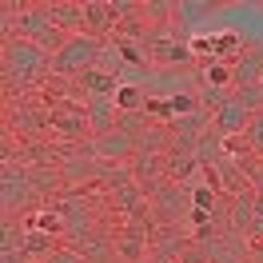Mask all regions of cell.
<instances>
[{
  "instance_id": "30",
  "label": "cell",
  "mask_w": 263,
  "mask_h": 263,
  "mask_svg": "<svg viewBox=\"0 0 263 263\" xmlns=\"http://www.w3.org/2000/svg\"><path fill=\"white\" fill-rule=\"evenodd\" d=\"M235 44H239V36H235V32H223V36H215V52H219V56H228V52L235 48Z\"/></svg>"
},
{
  "instance_id": "4",
  "label": "cell",
  "mask_w": 263,
  "mask_h": 263,
  "mask_svg": "<svg viewBox=\"0 0 263 263\" xmlns=\"http://www.w3.org/2000/svg\"><path fill=\"white\" fill-rule=\"evenodd\" d=\"M100 52H104V40L92 32H76V36H68V44L56 56H52V72L56 76H80V72H88V68H96L100 64Z\"/></svg>"
},
{
  "instance_id": "20",
  "label": "cell",
  "mask_w": 263,
  "mask_h": 263,
  "mask_svg": "<svg viewBox=\"0 0 263 263\" xmlns=\"http://www.w3.org/2000/svg\"><path fill=\"white\" fill-rule=\"evenodd\" d=\"M24 251L40 263V259H48V255H56V251H60V239H56V235H48V231H28Z\"/></svg>"
},
{
  "instance_id": "13",
  "label": "cell",
  "mask_w": 263,
  "mask_h": 263,
  "mask_svg": "<svg viewBox=\"0 0 263 263\" xmlns=\"http://www.w3.org/2000/svg\"><path fill=\"white\" fill-rule=\"evenodd\" d=\"M120 84H124V80L112 76V72H104V68H88V72L76 76V88H80L84 96H116Z\"/></svg>"
},
{
  "instance_id": "2",
  "label": "cell",
  "mask_w": 263,
  "mask_h": 263,
  "mask_svg": "<svg viewBox=\"0 0 263 263\" xmlns=\"http://www.w3.org/2000/svg\"><path fill=\"white\" fill-rule=\"evenodd\" d=\"M8 36H20V40H28V44H36V48H44L48 56H56V52L68 44V36L56 28V20L48 16V4H32V8H20V20H12V28L4 32V40Z\"/></svg>"
},
{
  "instance_id": "32",
  "label": "cell",
  "mask_w": 263,
  "mask_h": 263,
  "mask_svg": "<svg viewBox=\"0 0 263 263\" xmlns=\"http://www.w3.org/2000/svg\"><path fill=\"white\" fill-rule=\"evenodd\" d=\"M251 263H263V243H251Z\"/></svg>"
},
{
  "instance_id": "12",
  "label": "cell",
  "mask_w": 263,
  "mask_h": 263,
  "mask_svg": "<svg viewBox=\"0 0 263 263\" xmlns=\"http://www.w3.org/2000/svg\"><path fill=\"white\" fill-rule=\"evenodd\" d=\"M251 219H255V192H251V183H247L243 192L228 196V228L247 235V231H251Z\"/></svg>"
},
{
  "instance_id": "25",
  "label": "cell",
  "mask_w": 263,
  "mask_h": 263,
  "mask_svg": "<svg viewBox=\"0 0 263 263\" xmlns=\"http://www.w3.org/2000/svg\"><path fill=\"white\" fill-rule=\"evenodd\" d=\"M172 12H176V4H172V0H144V20L156 24V28H164Z\"/></svg>"
},
{
  "instance_id": "22",
  "label": "cell",
  "mask_w": 263,
  "mask_h": 263,
  "mask_svg": "<svg viewBox=\"0 0 263 263\" xmlns=\"http://www.w3.org/2000/svg\"><path fill=\"white\" fill-rule=\"evenodd\" d=\"M24 239H28L24 219H4V231H0V251H24Z\"/></svg>"
},
{
  "instance_id": "24",
  "label": "cell",
  "mask_w": 263,
  "mask_h": 263,
  "mask_svg": "<svg viewBox=\"0 0 263 263\" xmlns=\"http://www.w3.org/2000/svg\"><path fill=\"white\" fill-rule=\"evenodd\" d=\"M231 96L239 100V108L243 112H263V84H251V88H231Z\"/></svg>"
},
{
  "instance_id": "7",
  "label": "cell",
  "mask_w": 263,
  "mask_h": 263,
  "mask_svg": "<svg viewBox=\"0 0 263 263\" xmlns=\"http://www.w3.org/2000/svg\"><path fill=\"white\" fill-rule=\"evenodd\" d=\"M92 156H96L100 164H128V160H136V140H132L128 132L112 128L108 136L92 140Z\"/></svg>"
},
{
  "instance_id": "17",
  "label": "cell",
  "mask_w": 263,
  "mask_h": 263,
  "mask_svg": "<svg viewBox=\"0 0 263 263\" xmlns=\"http://www.w3.org/2000/svg\"><path fill=\"white\" fill-rule=\"evenodd\" d=\"M199 167L196 152H167V180L192 187V172Z\"/></svg>"
},
{
  "instance_id": "11",
  "label": "cell",
  "mask_w": 263,
  "mask_h": 263,
  "mask_svg": "<svg viewBox=\"0 0 263 263\" xmlns=\"http://www.w3.org/2000/svg\"><path fill=\"white\" fill-rule=\"evenodd\" d=\"M251 84H263V48L239 52L231 64V88H251Z\"/></svg>"
},
{
  "instance_id": "14",
  "label": "cell",
  "mask_w": 263,
  "mask_h": 263,
  "mask_svg": "<svg viewBox=\"0 0 263 263\" xmlns=\"http://www.w3.org/2000/svg\"><path fill=\"white\" fill-rule=\"evenodd\" d=\"M108 28H116L112 0H84V32H92V36H104Z\"/></svg>"
},
{
  "instance_id": "9",
  "label": "cell",
  "mask_w": 263,
  "mask_h": 263,
  "mask_svg": "<svg viewBox=\"0 0 263 263\" xmlns=\"http://www.w3.org/2000/svg\"><path fill=\"white\" fill-rule=\"evenodd\" d=\"M84 108H88V132L92 136H108L120 120L116 96H84Z\"/></svg>"
},
{
  "instance_id": "26",
  "label": "cell",
  "mask_w": 263,
  "mask_h": 263,
  "mask_svg": "<svg viewBox=\"0 0 263 263\" xmlns=\"http://www.w3.org/2000/svg\"><path fill=\"white\" fill-rule=\"evenodd\" d=\"M243 140H247V148H251V156H259V160H263V112L251 116V124H247V132H243Z\"/></svg>"
},
{
  "instance_id": "29",
  "label": "cell",
  "mask_w": 263,
  "mask_h": 263,
  "mask_svg": "<svg viewBox=\"0 0 263 263\" xmlns=\"http://www.w3.org/2000/svg\"><path fill=\"white\" fill-rule=\"evenodd\" d=\"M247 183H251V192H255V196H263V160L259 164H247Z\"/></svg>"
},
{
  "instance_id": "5",
  "label": "cell",
  "mask_w": 263,
  "mask_h": 263,
  "mask_svg": "<svg viewBox=\"0 0 263 263\" xmlns=\"http://www.w3.org/2000/svg\"><path fill=\"white\" fill-rule=\"evenodd\" d=\"M20 128V136H28V140H36V136H44V132H52L48 124V104H32V100L24 96H8V132Z\"/></svg>"
},
{
  "instance_id": "6",
  "label": "cell",
  "mask_w": 263,
  "mask_h": 263,
  "mask_svg": "<svg viewBox=\"0 0 263 263\" xmlns=\"http://www.w3.org/2000/svg\"><path fill=\"white\" fill-rule=\"evenodd\" d=\"M156 212H160V219H167V223H180V219H187L192 215V187H183V183H172L167 180L160 192H156Z\"/></svg>"
},
{
  "instance_id": "16",
  "label": "cell",
  "mask_w": 263,
  "mask_h": 263,
  "mask_svg": "<svg viewBox=\"0 0 263 263\" xmlns=\"http://www.w3.org/2000/svg\"><path fill=\"white\" fill-rule=\"evenodd\" d=\"M116 255H120V259H128V263H140L144 255H148V235H144L140 228L116 235Z\"/></svg>"
},
{
  "instance_id": "23",
  "label": "cell",
  "mask_w": 263,
  "mask_h": 263,
  "mask_svg": "<svg viewBox=\"0 0 263 263\" xmlns=\"http://www.w3.org/2000/svg\"><path fill=\"white\" fill-rule=\"evenodd\" d=\"M116 128H120V132H128L132 140H140V136L152 128V120H148V112H120Z\"/></svg>"
},
{
  "instance_id": "27",
  "label": "cell",
  "mask_w": 263,
  "mask_h": 263,
  "mask_svg": "<svg viewBox=\"0 0 263 263\" xmlns=\"http://www.w3.org/2000/svg\"><path fill=\"white\" fill-rule=\"evenodd\" d=\"M203 84H208V88H231V68L212 60V64L203 68Z\"/></svg>"
},
{
  "instance_id": "1",
  "label": "cell",
  "mask_w": 263,
  "mask_h": 263,
  "mask_svg": "<svg viewBox=\"0 0 263 263\" xmlns=\"http://www.w3.org/2000/svg\"><path fill=\"white\" fill-rule=\"evenodd\" d=\"M44 72H52V56L44 48H36L28 40H20V36L4 40V88H8V96H16V84H20V92H24Z\"/></svg>"
},
{
  "instance_id": "10",
  "label": "cell",
  "mask_w": 263,
  "mask_h": 263,
  "mask_svg": "<svg viewBox=\"0 0 263 263\" xmlns=\"http://www.w3.org/2000/svg\"><path fill=\"white\" fill-rule=\"evenodd\" d=\"M212 120H215V132H219L223 140H231V136H243V132H247L251 112H243V108H239V100L228 96V100H223V104L212 112Z\"/></svg>"
},
{
  "instance_id": "28",
  "label": "cell",
  "mask_w": 263,
  "mask_h": 263,
  "mask_svg": "<svg viewBox=\"0 0 263 263\" xmlns=\"http://www.w3.org/2000/svg\"><path fill=\"white\" fill-rule=\"evenodd\" d=\"M40 263H88V259H84L76 247H60L56 255H48V259H40Z\"/></svg>"
},
{
  "instance_id": "21",
  "label": "cell",
  "mask_w": 263,
  "mask_h": 263,
  "mask_svg": "<svg viewBox=\"0 0 263 263\" xmlns=\"http://www.w3.org/2000/svg\"><path fill=\"white\" fill-rule=\"evenodd\" d=\"M116 108H120V112H144V108H148V92H144L140 84H120Z\"/></svg>"
},
{
  "instance_id": "3",
  "label": "cell",
  "mask_w": 263,
  "mask_h": 263,
  "mask_svg": "<svg viewBox=\"0 0 263 263\" xmlns=\"http://www.w3.org/2000/svg\"><path fill=\"white\" fill-rule=\"evenodd\" d=\"M36 203V187L32 176L24 164H4L0 172V208H4V219H24Z\"/></svg>"
},
{
  "instance_id": "18",
  "label": "cell",
  "mask_w": 263,
  "mask_h": 263,
  "mask_svg": "<svg viewBox=\"0 0 263 263\" xmlns=\"http://www.w3.org/2000/svg\"><path fill=\"white\" fill-rule=\"evenodd\" d=\"M28 176H32L36 199H44V196H56V192L64 187V172H60V167H28Z\"/></svg>"
},
{
  "instance_id": "15",
  "label": "cell",
  "mask_w": 263,
  "mask_h": 263,
  "mask_svg": "<svg viewBox=\"0 0 263 263\" xmlns=\"http://www.w3.org/2000/svg\"><path fill=\"white\" fill-rule=\"evenodd\" d=\"M48 16L56 20V28H60L64 36L84 32V4H72V0H56V4H48Z\"/></svg>"
},
{
  "instance_id": "8",
  "label": "cell",
  "mask_w": 263,
  "mask_h": 263,
  "mask_svg": "<svg viewBox=\"0 0 263 263\" xmlns=\"http://www.w3.org/2000/svg\"><path fill=\"white\" fill-rule=\"evenodd\" d=\"M148 52H152V60H156V64H167V68H180V64H187V60L196 56V52H192V44L164 36V28H152Z\"/></svg>"
},
{
  "instance_id": "19",
  "label": "cell",
  "mask_w": 263,
  "mask_h": 263,
  "mask_svg": "<svg viewBox=\"0 0 263 263\" xmlns=\"http://www.w3.org/2000/svg\"><path fill=\"white\" fill-rule=\"evenodd\" d=\"M212 12H215L212 0H180V4H176V16H180V24H187V28L203 24Z\"/></svg>"
},
{
  "instance_id": "31",
  "label": "cell",
  "mask_w": 263,
  "mask_h": 263,
  "mask_svg": "<svg viewBox=\"0 0 263 263\" xmlns=\"http://www.w3.org/2000/svg\"><path fill=\"white\" fill-rule=\"evenodd\" d=\"M0 263H32L28 251H0Z\"/></svg>"
},
{
  "instance_id": "33",
  "label": "cell",
  "mask_w": 263,
  "mask_h": 263,
  "mask_svg": "<svg viewBox=\"0 0 263 263\" xmlns=\"http://www.w3.org/2000/svg\"><path fill=\"white\" fill-rule=\"evenodd\" d=\"M148 263H180V259H172V255H152Z\"/></svg>"
}]
</instances>
